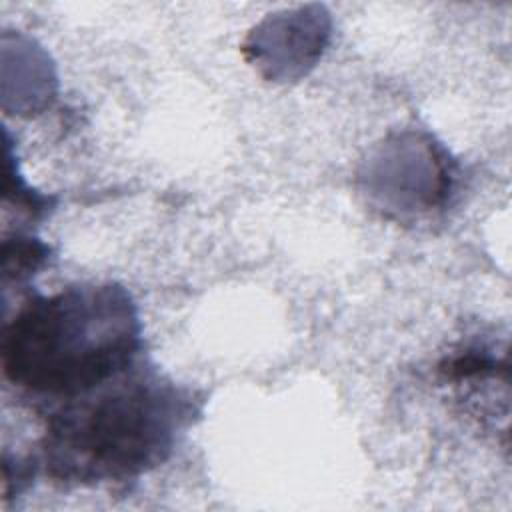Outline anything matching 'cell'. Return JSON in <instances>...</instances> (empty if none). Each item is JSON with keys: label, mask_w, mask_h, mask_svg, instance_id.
Returning a JSON list of instances; mask_svg holds the SVG:
<instances>
[{"label": "cell", "mask_w": 512, "mask_h": 512, "mask_svg": "<svg viewBox=\"0 0 512 512\" xmlns=\"http://www.w3.org/2000/svg\"><path fill=\"white\" fill-rule=\"evenodd\" d=\"M194 414L186 390L134 364L56 402L42 436L46 474L62 484L132 480L172 454Z\"/></svg>", "instance_id": "cell-1"}, {"label": "cell", "mask_w": 512, "mask_h": 512, "mask_svg": "<svg viewBox=\"0 0 512 512\" xmlns=\"http://www.w3.org/2000/svg\"><path fill=\"white\" fill-rule=\"evenodd\" d=\"M140 322L118 284L70 286L34 296L4 330L6 378L40 398L62 402L136 364Z\"/></svg>", "instance_id": "cell-2"}, {"label": "cell", "mask_w": 512, "mask_h": 512, "mask_svg": "<svg viewBox=\"0 0 512 512\" xmlns=\"http://www.w3.org/2000/svg\"><path fill=\"white\" fill-rule=\"evenodd\" d=\"M48 248L30 238H16L14 244L4 242V276H14L16 280L28 278L36 268L44 264Z\"/></svg>", "instance_id": "cell-3"}]
</instances>
